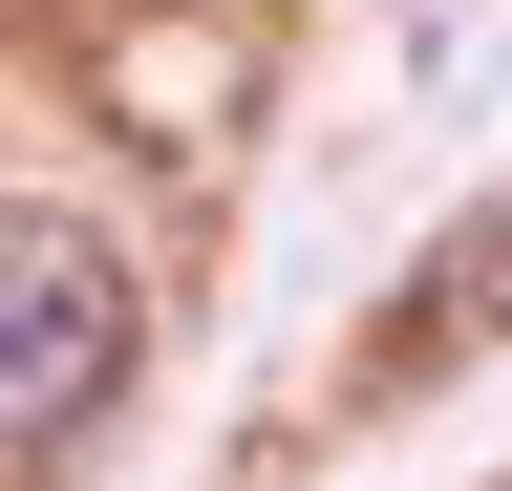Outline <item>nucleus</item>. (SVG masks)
<instances>
[{
  "instance_id": "nucleus-1",
  "label": "nucleus",
  "mask_w": 512,
  "mask_h": 491,
  "mask_svg": "<svg viewBox=\"0 0 512 491\" xmlns=\"http://www.w3.org/2000/svg\"><path fill=\"white\" fill-rule=\"evenodd\" d=\"M128 363H150V278H128L107 214L64 193H0V491H43L86 427L128 406Z\"/></svg>"
}]
</instances>
